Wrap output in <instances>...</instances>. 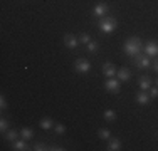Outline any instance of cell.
<instances>
[{
  "label": "cell",
  "mask_w": 158,
  "mask_h": 151,
  "mask_svg": "<svg viewBox=\"0 0 158 151\" xmlns=\"http://www.w3.org/2000/svg\"><path fill=\"white\" fill-rule=\"evenodd\" d=\"M123 51L128 57L135 59L140 54H143V42L140 37H130V39L125 40V45H123Z\"/></svg>",
  "instance_id": "obj_1"
},
{
  "label": "cell",
  "mask_w": 158,
  "mask_h": 151,
  "mask_svg": "<svg viewBox=\"0 0 158 151\" xmlns=\"http://www.w3.org/2000/svg\"><path fill=\"white\" fill-rule=\"evenodd\" d=\"M98 27H99L101 34H113L116 30V27H118V22H116L114 17L106 15V17H101L98 20Z\"/></svg>",
  "instance_id": "obj_2"
},
{
  "label": "cell",
  "mask_w": 158,
  "mask_h": 151,
  "mask_svg": "<svg viewBox=\"0 0 158 151\" xmlns=\"http://www.w3.org/2000/svg\"><path fill=\"white\" fill-rule=\"evenodd\" d=\"M103 86H104V89L111 94H118L119 91H121V81H119L118 77H108Z\"/></svg>",
  "instance_id": "obj_3"
},
{
  "label": "cell",
  "mask_w": 158,
  "mask_h": 151,
  "mask_svg": "<svg viewBox=\"0 0 158 151\" xmlns=\"http://www.w3.org/2000/svg\"><path fill=\"white\" fill-rule=\"evenodd\" d=\"M74 71H76L77 74L91 72V62H89L88 59H84V57H79V59L74 60Z\"/></svg>",
  "instance_id": "obj_4"
},
{
  "label": "cell",
  "mask_w": 158,
  "mask_h": 151,
  "mask_svg": "<svg viewBox=\"0 0 158 151\" xmlns=\"http://www.w3.org/2000/svg\"><path fill=\"white\" fill-rule=\"evenodd\" d=\"M135 66L138 67V69H150V67L153 66L152 64V57H148V55L145 54H140L138 57H135Z\"/></svg>",
  "instance_id": "obj_5"
},
{
  "label": "cell",
  "mask_w": 158,
  "mask_h": 151,
  "mask_svg": "<svg viewBox=\"0 0 158 151\" xmlns=\"http://www.w3.org/2000/svg\"><path fill=\"white\" fill-rule=\"evenodd\" d=\"M143 52H145V55H148V57H158V42L148 40V42L143 45Z\"/></svg>",
  "instance_id": "obj_6"
},
{
  "label": "cell",
  "mask_w": 158,
  "mask_h": 151,
  "mask_svg": "<svg viewBox=\"0 0 158 151\" xmlns=\"http://www.w3.org/2000/svg\"><path fill=\"white\" fill-rule=\"evenodd\" d=\"M108 12H110V5H108V3H104V2L96 3L94 9H93V15H94V17H98V18L106 17Z\"/></svg>",
  "instance_id": "obj_7"
},
{
  "label": "cell",
  "mask_w": 158,
  "mask_h": 151,
  "mask_svg": "<svg viewBox=\"0 0 158 151\" xmlns=\"http://www.w3.org/2000/svg\"><path fill=\"white\" fill-rule=\"evenodd\" d=\"M62 42H64V45H66L67 49H76L77 45H81V42H79V37H76V35H73V34H66V35L62 37Z\"/></svg>",
  "instance_id": "obj_8"
},
{
  "label": "cell",
  "mask_w": 158,
  "mask_h": 151,
  "mask_svg": "<svg viewBox=\"0 0 158 151\" xmlns=\"http://www.w3.org/2000/svg\"><path fill=\"white\" fill-rule=\"evenodd\" d=\"M101 72H103L104 77H116V74H118V69H116V66L113 62H104L103 64V69H101Z\"/></svg>",
  "instance_id": "obj_9"
},
{
  "label": "cell",
  "mask_w": 158,
  "mask_h": 151,
  "mask_svg": "<svg viewBox=\"0 0 158 151\" xmlns=\"http://www.w3.org/2000/svg\"><path fill=\"white\" fill-rule=\"evenodd\" d=\"M135 99H136V103L140 106H148L152 103V97H150L148 91H141V89H140V92L135 94Z\"/></svg>",
  "instance_id": "obj_10"
},
{
  "label": "cell",
  "mask_w": 158,
  "mask_h": 151,
  "mask_svg": "<svg viewBox=\"0 0 158 151\" xmlns=\"http://www.w3.org/2000/svg\"><path fill=\"white\" fill-rule=\"evenodd\" d=\"M12 149L14 151H27V149H32V148H29V145H27V139H15V141H12Z\"/></svg>",
  "instance_id": "obj_11"
},
{
  "label": "cell",
  "mask_w": 158,
  "mask_h": 151,
  "mask_svg": "<svg viewBox=\"0 0 158 151\" xmlns=\"http://www.w3.org/2000/svg\"><path fill=\"white\" fill-rule=\"evenodd\" d=\"M138 86H140L141 91H148L153 86V79L150 77V76H141V77L138 79Z\"/></svg>",
  "instance_id": "obj_12"
},
{
  "label": "cell",
  "mask_w": 158,
  "mask_h": 151,
  "mask_svg": "<svg viewBox=\"0 0 158 151\" xmlns=\"http://www.w3.org/2000/svg\"><path fill=\"white\" fill-rule=\"evenodd\" d=\"M116 77H118L121 82H128V81L131 79V71L128 69V67H119V69H118V74H116Z\"/></svg>",
  "instance_id": "obj_13"
},
{
  "label": "cell",
  "mask_w": 158,
  "mask_h": 151,
  "mask_svg": "<svg viewBox=\"0 0 158 151\" xmlns=\"http://www.w3.org/2000/svg\"><path fill=\"white\" fill-rule=\"evenodd\" d=\"M54 124H56V123H54V119H52V118H49V116H46V118H42V119L39 121V126L42 128L44 131L52 129V128H54Z\"/></svg>",
  "instance_id": "obj_14"
},
{
  "label": "cell",
  "mask_w": 158,
  "mask_h": 151,
  "mask_svg": "<svg viewBox=\"0 0 158 151\" xmlns=\"http://www.w3.org/2000/svg\"><path fill=\"white\" fill-rule=\"evenodd\" d=\"M108 151H119L121 149V141L118 138H110L108 139Z\"/></svg>",
  "instance_id": "obj_15"
},
{
  "label": "cell",
  "mask_w": 158,
  "mask_h": 151,
  "mask_svg": "<svg viewBox=\"0 0 158 151\" xmlns=\"http://www.w3.org/2000/svg\"><path fill=\"white\" fill-rule=\"evenodd\" d=\"M103 118H104V121H108V123H113V121H116V118H118V114H116V111H114V109H104Z\"/></svg>",
  "instance_id": "obj_16"
},
{
  "label": "cell",
  "mask_w": 158,
  "mask_h": 151,
  "mask_svg": "<svg viewBox=\"0 0 158 151\" xmlns=\"http://www.w3.org/2000/svg\"><path fill=\"white\" fill-rule=\"evenodd\" d=\"M98 138L103 139V141H108V139L111 138V131L108 129V128H101V129L98 131Z\"/></svg>",
  "instance_id": "obj_17"
},
{
  "label": "cell",
  "mask_w": 158,
  "mask_h": 151,
  "mask_svg": "<svg viewBox=\"0 0 158 151\" xmlns=\"http://www.w3.org/2000/svg\"><path fill=\"white\" fill-rule=\"evenodd\" d=\"M20 138H24V139H32L34 138V129L32 128H22L20 129Z\"/></svg>",
  "instance_id": "obj_18"
},
{
  "label": "cell",
  "mask_w": 158,
  "mask_h": 151,
  "mask_svg": "<svg viewBox=\"0 0 158 151\" xmlns=\"http://www.w3.org/2000/svg\"><path fill=\"white\" fill-rule=\"evenodd\" d=\"M19 136H20V131L9 129V131L5 133V139H7V141H10V143H12V141H15V139L19 138Z\"/></svg>",
  "instance_id": "obj_19"
},
{
  "label": "cell",
  "mask_w": 158,
  "mask_h": 151,
  "mask_svg": "<svg viewBox=\"0 0 158 151\" xmlns=\"http://www.w3.org/2000/svg\"><path fill=\"white\" fill-rule=\"evenodd\" d=\"M86 51H88L89 54H96V52L99 51V44H98L96 40H91V42L86 45Z\"/></svg>",
  "instance_id": "obj_20"
},
{
  "label": "cell",
  "mask_w": 158,
  "mask_h": 151,
  "mask_svg": "<svg viewBox=\"0 0 158 151\" xmlns=\"http://www.w3.org/2000/svg\"><path fill=\"white\" fill-rule=\"evenodd\" d=\"M91 40H93V39H91V35H89V34H86V32L79 35V42H81L82 45H88L89 42H91Z\"/></svg>",
  "instance_id": "obj_21"
},
{
  "label": "cell",
  "mask_w": 158,
  "mask_h": 151,
  "mask_svg": "<svg viewBox=\"0 0 158 151\" xmlns=\"http://www.w3.org/2000/svg\"><path fill=\"white\" fill-rule=\"evenodd\" d=\"M54 131H56V134H59V136H62L64 133H66V126L61 123H57V124H54Z\"/></svg>",
  "instance_id": "obj_22"
},
{
  "label": "cell",
  "mask_w": 158,
  "mask_h": 151,
  "mask_svg": "<svg viewBox=\"0 0 158 151\" xmlns=\"http://www.w3.org/2000/svg\"><path fill=\"white\" fill-rule=\"evenodd\" d=\"M0 131H2V133H7V131H9V121L5 118L0 119Z\"/></svg>",
  "instance_id": "obj_23"
},
{
  "label": "cell",
  "mask_w": 158,
  "mask_h": 151,
  "mask_svg": "<svg viewBox=\"0 0 158 151\" xmlns=\"http://www.w3.org/2000/svg\"><path fill=\"white\" fill-rule=\"evenodd\" d=\"M148 94H150L152 99H156L158 97V86H152V88L148 89Z\"/></svg>",
  "instance_id": "obj_24"
},
{
  "label": "cell",
  "mask_w": 158,
  "mask_h": 151,
  "mask_svg": "<svg viewBox=\"0 0 158 151\" xmlns=\"http://www.w3.org/2000/svg\"><path fill=\"white\" fill-rule=\"evenodd\" d=\"M32 149H34V151H44V149H49V146L44 145V143H35Z\"/></svg>",
  "instance_id": "obj_25"
},
{
  "label": "cell",
  "mask_w": 158,
  "mask_h": 151,
  "mask_svg": "<svg viewBox=\"0 0 158 151\" xmlns=\"http://www.w3.org/2000/svg\"><path fill=\"white\" fill-rule=\"evenodd\" d=\"M66 148L61 145H49V151H64Z\"/></svg>",
  "instance_id": "obj_26"
},
{
  "label": "cell",
  "mask_w": 158,
  "mask_h": 151,
  "mask_svg": "<svg viewBox=\"0 0 158 151\" xmlns=\"http://www.w3.org/2000/svg\"><path fill=\"white\" fill-rule=\"evenodd\" d=\"M0 108H2V109H7V101H5V97H0Z\"/></svg>",
  "instance_id": "obj_27"
},
{
  "label": "cell",
  "mask_w": 158,
  "mask_h": 151,
  "mask_svg": "<svg viewBox=\"0 0 158 151\" xmlns=\"http://www.w3.org/2000/svg\"><path fill=\"white\" fill-rule=\"evenodd\" d=\"M153 69H155V72H158V57H156L155 62H153Z\"/></svg>",
  "instance_id": "obj_28"
},
{
  "label": "cell",
  "mask_w": 158,
  "mask_h": 151,
  "mask_svg": "<svg viewBox=\"0 0 158 151\" xmlns=\"http://www.w3.org/2000/svg\"><path fill=\"white\" fill-rule=\"evenodd\" d=\"M155 82H156V86H158V77H156V81H155Z\"/></svg>",
  "instance_id": "obj_29"
}]
</instances>
